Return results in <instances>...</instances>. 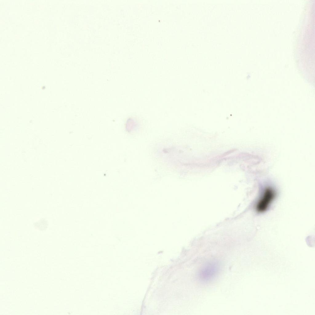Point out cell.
I'll use <instances>...</instances> for the list:
<instances>
[{"label": "cell", "instance_id": "3", "mask_svg": "<svg viewBox=\"0 0 315 315\" xmlns=\"http://www.w3.org/2000/svg\"><path fill=\"white\" fill-rule=\"evenodd\" d=\"M48 222L44 218H42L34 224V227L41 230H46L48 227Z\"/></svg>", "mask_w": 315, "mask_h": 315}, {"label": "cell", "instance_id": "1", "mask_svg": "<svg viewBox=\"0 0 315 315\" xmlns=\"http://www.w3.org/2000/svg\"><path fill=\"white\" fill-rule=\"evenodd\" d=\"M277 196L276 191L273 187L269 185L264 187L255 204L256 212L258 213H262L267 211Z\"/></svg>", "mask_w": 315, "mask_h": 315}, {"label": "cell", "instance_id": "2", "mask_svg": "<svg viewBox=\"0 0 315 315\" xmlns=\"http://www.w3.org/2000/svg\"><path fill=\"white\" fill-rule=\"evenodd\" d=\"M220 265L217 261H212L206 263L201 269L198 273L199 280L207 282L214 278L219 271Z\"/></svg>", "mask_w": 315, "mask_h": 315}]
</instances>
